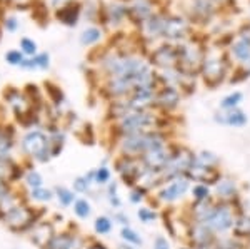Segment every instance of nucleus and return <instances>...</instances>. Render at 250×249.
Returning <instances> with one entry per match:
<instances>
[{"label": "nucleus", "instance_id": "obj_58", "mask_svg": "<svg viewBox=\"0 0 250 249\" xmlns=\"http://www.w3.org/2000/svg\"><path fill=\"white\" fill-rule=\"evenodd\" d=\"M15 2H17L19 5H27V3H29L30 0H15Z\"/></svg>", "mask_w": 250, "mask_h": 249}, {"label": "nucleus", "instance_id": "obj_45", "mask_svg": "<svg viewBox=\"0 0 250 249\" xmlns=\"http://www.w3.org/2000/svg\"><path fill=\"white\" fill-rule=\"evenodd\" d=\"M92 182H88L85 176H79V178L74 179V191L79 192V194H87L90 191Z\"/></svg>", "mask_w": 250, "mask_h": 249}, {"label": "nucleus", "instance_id": "obj_34", "mask_svg": "<svg viewBox=\"0 0 250 249\" xmlns=\"http://www.w3.org/2000/svg\"><path fill=\"white\" fill-rule=\"evenodd\" d=\"M210 198H213L210 186H207V184H192L188 201H207Z\"/></svg>", "mask_w": 250, "mask_h": 249}, {"label": "nucleus", "instance_id": "obj_27", "mask_svg": "<svg viewBox=\"0 0 250 249\" xmlns=\"http://www.w3.org/2000/svg\"><path fill=\"white\" fill-rule=\"evenodd\" d=\"M244 102V92L242 91H232L229 94H225L224 97L219 100V109L220 111H230L240 107V104Z\"/></svg>", "mask_w": 250, "mask_h": 249}, {"label": "nucleus", "instance_id": "obj_6", "mask_svg": "<svg viewBox=\"0 0 250 249\" xmlns=\"http://www.w3.org/2000/svg\"><path fill=\"white\" fill-rule=\"evenodd\" d=\"M197 34V29L188 22V19L185 17L180 12L168 10L165 15V23H164V35L162 42L173 44V45H179V44L185 42V40L192 39Z\"/></svg>", "mask_w": 250, "mask_h": 249}, {"label": "nucleus", "instance_id": "obj_25", "mask_svg": "<svg viewBox=\"0 0 250 249\" xmlns=\"http://www.w3.org/2000/svg\"><path fill=\"white\" fill-rule=\"evenodd\" d=\"M235 66H242L250 69V44L242 39H235V42L227 50Z\"/></svg>", "mask_w": 250, "mask_h": 249}, {"label": "nucleus", "instance_id": "obj_40", "mask_svg": "<svg viewBox=\"0 0 250 249\" xmlns=\"http://www.w3.org/2000/svg\"><path fill=\"white\" fill-rule=\"evenodd\" d=\"M74 214L79 219H88L92 214V206L85 198H79L74 203Z\"/></svg>", "mask_w": 250, "mask_h": 249}, {"label": "nucleus", "instance_id": "obj_19", "mask_svg": "<svg viewBox=\"0 0 250 249\" xmlns=\"http://www.w3.org/2000/svg\"><path fill=\"white\" fill-rule=\"evenodd\" d=\"M222 176H224V171L219 169V167L204 166V164H199L197 160L192 164V167L187 172V178L190 179L192 184H207L210 187L219 182Z\"/></svg>", "mask_w": 250, "mask_h": 249}, {"label": "nucleus", "instance_id": "obj_47", "mask_svg": "<svg viewBox=\"0 0 250 249\" xmlns=\"http://www.w3.org/2000/svg\"><path fill=\"white\" fill-rule=\"evenodd\" d=\"M235 34H237V39H242V40H245V42L250 44V20L242 22L240 25L235 29Z\"/></svg>", "mask_w": 250, "mask_h": 249}, {"label": "nucleus", "instance_id": "obj_1", "mask_svg": "<svg viewBox=\"0 0 250 249\" xmlns=\"http://www.w3.org/2000/svg\"><path fill=\"white\" fill-rule=\"evenodd\" d=\"M233 66L235 64H233L227 50H220L210 44L207 54H205L202 67H200L199 79L202 80V84L208 91H217L220 86L227 84Z\"/></svg>", "mask_w": 250, "mask_h": 249}, {"label": "nucleus", "instance_id": "obj_38", "mask_svg": "<svg viewBox=\"0 0 250 249\" xmlns=\"http://www.w3.org/2000/svg\"><path fill=\"white\" fill-rule=\"evenodd\" d=\"M247 80H250V69L242 67V66H233L227 84H230V86H239V84H244V82H247Z\"/></svg>", "mask_w": 250, "mask_h": 249}, {"label": "nucleus", "instance_id": "obj_49", "mask_svg": "<svg viewBox=\"0 0 250 249\" xmlns=\"http://www.w3.org/2000/svg\"><path fill=\"white\" fill-rule=\"evenodd\" d=\"M152 249H172L170 239L164 234H157L152 241Z\"/></svg>", "mask_w": 250, "mask_h": 249}, {"label": "nucleus", "instance_id": "obj_43", "mask_svg": "<svg viewBox=\"0 0 250 249\" xmlns=\"http://www.w3.org/2000/svg\"><path fill=\"white\" fill-rule=\"evenodd\" d=\"M25 184L32 189H37V187H42L43 186V178L39 171L35 169H30L29 172L25 174Z\"/></svg>", "mask_w": 250, "mask_h": 249}, {"label": "nucleus", "instance_id": "obj_3", "mask_svg": "<svg viewBox=\"0 0 250 249\" xmlns=\"http://www.w3.org/2000/svg\"><path fill=\"white\" fill-rule=\"evenodd\" d=\"M212 42V37L205 35L202 30H197V34L192 39L185 40V42L177 45L179 50V69L187 75L192 77H199L200 67L207 54V49Z\"/></svg>", "mask_w": 250, "mask_h": 249}, {"label": "nucleus", "instance_id": "obj_39", "mask_svg": "<svg viewBox=\"0 0 250 249\" xmlns=\"http://www.w3.org/2000/svg\"><path fill=\"white\" fill-rule=\"evenodd\" d=\"M45 91L48 94L50 102L54 104L55 107H60L65 102V95H63V92L59 86H55V84H52V82H45Z\"/></svg>", "mask_w": 250, "mask_h": 249}, {"label": "nucleus", "instance_id": "obj_4", "mask_svg": "<svg viewBox=\"0 0 250 249\" xmlns=\"http://www.w3.org/2000/svg\"><path fill=\"white\" fill-rule=\"evenodd\" d=\"M179 12L188 19L197 30H207L219 20L222 12L212 0H180Z\"/></svg>", "mask_w": 250, "mask_h": 249}, {"label": "nucleus", "instance_id": "obj_14", "mask_svg": "<svg viewBox=\"0 0 250 249\" xmlns=\"http://www.w3.org/2000/svg\"><path fill=\"white\" fill-rule=\"evenodd\" d=\"M167 0H127L128 22L139 29L147 19H150L157 10L164 9Z\"/></svg>", "mask_w": 250, "mask_h": 249}, {"label": "nucleus", "instance_id": "obj_12", "mask_svg": "<svg viewBox=\"0 0 250 249\" xmlns=\"http://www.w3.org/2000/svg\"><path fill=\"white\" fill-rule=\"evenodd\" d=\"M147 60L154 70L175 69L179 66V50H177V45H173V44L160 42L148 50Z\"/></svg>", "mask_w": 250, "mask_h": 249}, {"label": "nucleus", "instance_id": "obj_2", "mask_svg": "<svg viewBox=\"0 0 250 249\" xmlns=\"http://www.w3.org/2000/svg\"><path fill=\"white\" fill-rule=\"evenodd\" d=\"M175 140V136L170 131H148L139 134L125 136L117 140V152L119 156H130V158H142L147 152L170 144Z\"/></svg>", "mask_w": 250, "mask_h": 249}, {"label": "nucleus", "instance_id": "obj_15", "mask_svg": "<svg viewBox=\"0 0 250 249\" xmlns=\"http://www.w3.org/2000/svg\"><path fill=\"white\" fill-rule=\"evenodd\" d=\"M184 94L172 86H160L154 99V109L165 115H175L180 109Z\"/></svg>", "mask_w": 250, "mask_h": 249}, {"label": "nucleus", "instance_id": "obj_55", "mask_svg": "<svg viewBox=\"0 0 250 249\" xmlns=\"http://www.w3.org/2000/svg\"><path fill=\"white\" fill-rule=\"evenodd\" d=\"M5 25H7V29H9V30H15V29H17V20H15V19H7Z\"/></svg>", "mask_w": 250, "mask_h": 249}, {"label": "nucleus", "instance_id": "obj_24", "mask_svg": "<svg viewBox=\"0 0 250 249\" xmlns=\"http://www.w3.org/2000/svg\"><path fill=\"white\" fill-rule=\"evenodd\" d=\"M87 239H82L75 232L62 231L54 236V239L48 243L45 249H82Z\"/></svg>", "mask_w": 250, "mask_h": 249}, {"label": "nucleus", "instance_id": "obj_48", "mask_svg": "<svg viewBox=\"0 0 250 249\" xmlns=\"http://www.w3.org/2000/svg\"><path fill=\"white\" fill-rule=\"evenodd\" d=\"M213 3H215L217 7H219V9L224 12V14H229L230 15L232 14V9H239V7L235 5V2L237 0H212Z\"/></svg>", "mask_w": 250, "mask_h": 249}, {"label": "nucleus", "instance_id": "obj_21", "mask_svg": "<svg viewBox=\"0 0 250 249\" xmlns=\"http://www.w3.org/2000/svg\"><path fill=\"white\" fill-rule=\"evenodd\" d=\"M215 198H210L207 201H188L184 206L182 212L190 221H197V223H207L210 218L213 207H215Z\"/></svg>", "mask_w": 250, "mask_h": 249}, {"label": "nucleus", "instance_id": "obj_52", "mask_svg": "<svg viewBox=\"0 0 250 249\" xmlns=\"http://www.w3.org/2000/svg\"><path fill=\"white\" fill-rule=\"evenodd\" d=\"M82 249H108V248L97 239H88V241H85V244L82 246Z\"/></svg>", "mask_w": 250, "mask_h": 249}, {"label": "nucleus", "instance_id": "obj_30", "mask_svg": "<svg viewBox=\"0 0 250 249\" xmlns=\"http://www.w3.org/2000/svg\"><path fill=\"white\" fill-rule=\"evenodd\" d=\"M137 218L142 224L148 226V224H154L160 219V211L155 206H139L137 209Z\"/></svg>", "mask_w": 250, "mask_h": 249}, {"label": "nucleus", "instance_id": "obj_56", "mask_svg": "<svg viewBox=\"0 0 250 249\" xmlns=\"http://www.w3.org/2000/svg\"><path fill=\"white\" fill-rule=\"evenodd\" d=\"M67 2H70V0H52V3H54L57 9H59V7H62V5H65Z\"/></svg>", "mask_w": 250, "mask_h": 249}, {"label": "nucleus", "instance_id": "obj_13", "mask_svg": "<svg viewBox=\"0 0 250 249\" xmlns=\"http://www.w3.org/2000/svg\"><path fill=\"white\" fill-rule=\"evenodd\" d=\"M22 149L37 162H47L52 158L50 154V139L42 131H30L23 136Z\"/></svg>", "mask_w": 250, "mask_h": 249}, {"label": "nucleus", "instance_id": "obj_41", "mask_svg": "<svg viewBox=\"0 0 250 249\" xmlns=\"http://www.w3.org/2000/svg\"><path fill=\"white\" fill-rule=\"evenodd\" d=\"M112 182V171L110 167L102 164L95 169V184L97 186H108Z\"/></svg>", "mask_w": 250, "mask_h": 249}, {"label": "nucleus", "instance_id": "obj_50", "mask_svg": "<svg viewBox=\"0 0 250 249\" xmlns=\"http://www.w3.org/2000/svg\"><path fill=\"white\" fill-rule=\"evenodd\" d=\"M5 59H7V62L12 64V66H22V62L25 60V59H23V54L20 50H10V52H7Z\"/></svg>", "mask_w": 250, "mask_h": 249}, {"label": "nucleus", "instance_id": "obj_35", "mask_svg": "<svg viewBox=\"0 0 250 249\" xmlns=\"http://www.w3.org/2000/svg\"><path fill=\"white\" fill-rule=\"evenodd\" d=\"M150 198L152 192H148L140 186H134L128 189V203L134 204V206H142L145 201H150Z\"/></svg>", "mask_w": 250, "mask_h": 249}, {"label": "nucleus", "instance_id": "obj_57", "mask_svg": "<svg viewBox=\"0 0 250 249\" xmlns=\"http://www.w3.org/2000/svg\"><path fill=\"white\" fill-rule=\"evenodd\" d=\"M119 249H142V248H135V246H130V244H127V243H120Z\"/></svg>", "mask_w": 250, "mask_h": 249}, {"label": "nucleus", "instance_id": "obj_7", "mask_svg": "<svg viewBox=\"0 0 250 249\" xmlns=\"http://www.w3.org/2000/svg\"><path fill=\"white\" fill-rule=\"evenodd\" d=\"M182 241L192 249H213L217 246L219 236L205 223H197L187 218L182 231Z\"/></svg>", "mask_w": 250, "mask_h": 249}, {"label": "nucleus", "instance_id": "obj_31", "mask_svg": "<svg viewBox=\"0 0 250 249\" xmlns=\"http://www.w3.org/2000/svg\"><path fill=\"white\" fill-rule=\"evenodd\" d=\"M120 238H122V243H127V244H130V246H135V248L144 246L142 234L137 229H134L132 226L120 227Z\"/></svg>", "mask_w": 250, "mask_h": 249}, {"label": "nucleus", "instance_id": "obj_20", "mask_svg": "<svg viewBox=\"0 0 250 249\" xmlns=\"http://www.w3.org/2000/svg\"><path fill=\"white\" fill-rule=\"evenodd\" d=\"M213 122L222 127H232V129H242L249 124V115L242 107L230 111H220L217 109L213 112Z\"/></svg>", "mask_w": 250, "mask_h": 249}, {"label": "nucleus", "instance_id": "obj_22", "mask_svg": "<svg viewBox=\"0 0 250 249\" xmlns=\"http://www.w3.org/2000/svg\"><path fill=\"white\" fill-rule=\"evenodd\" d=\"M57 234L55 232V226L52 221H39L34 227L30 229V241L40 249H45L48 246L54 236Z\"/></svg>", "mask_w": 250, "mask_h": 249}, {"label": "nucleus", "instance_id": "obj_44", "mask_svg": "<svg viewBox=\"0 0 250 249\" xmlns=\"http://www.w3.org/2000/svg\"><path fill=\"white\" fill-rule=\"evenodd\" d=\"M32 17L37 20L39 23L45 25V22L48 20V9H47L45 5H43L42 2H37L34 5V12H32Z\"/></svg>", "mask_w": 250, "mask_h": 249}, {"label": "nucleus", "instance_id": "obj_26", "mask_svg": "<svg viewBox=\"0 0 250 249\" xmlns=\"http://www.w3.org/2000/svg\"><path fill=\"white\" fill-rule=\"evenodd\" d=\"M230 234L233 238L250 244V211H244L237 214L235 224H233V229Z\"/></svg>", "mask_w": 250, "mask_h": 249}, {"label": "nucleus", "instance_id": "obj_59", "mask_svg": "<svg viewBox=\"0 0 250 249\" xmlns=\"http://www.w3.org/2000/svg\"><path fill=\"white\" fill-rule=\"evenodd\" d=\"M177 249H192V248H190V246H187V244L184 243L182 246H179V248H177Z\"/></svg>", "mask_w": 250, "mask_h": 249}, {"label": "nucleus", "instance_id": "obj_9", "mask_svg": "<svg viewBox=\"0 0 250 249\" xmlns=\"http://www.w3.org/2000/svg\"><path fill=\"white\" fill-rule=\"evenodd\" d=\"M170 10L167 5L164 9L157 10L150 19H147L142 25L137 29V39L140 40V44L144 45V49L148 50L152 47H155L157 44L162 42V35H164V23H165V15Z\"/></svg>", "mask_w": 250, "mask_h": 249}, {"label": "nucleus", "instance_id": "obj_5", "mask_svg": "<svg viewBox=\"0 0 250 249\" xmlns=\"http://www.w3.org/2000/svg\"><path fill=\"white\" fill-rule=\"evenodd\" d=\"M192 182L187 176L172 179L168 182L162 184L150 198V203L154 204L157 209H165V207H173L177 204L184 203L190 194Z\"/></svg>", "mask_w": 250, "mask_h": 249}, {"label": "nucleus", "instance_id": "obj_36", "mask_svg": "<svg viewBox=\"0 0 250 249\" xmlns=\"http://www.w3.org/2000/svg\"><path fill=\"white\" fill-rule=\"evenodd\" d=\"M54 192H55V198L59 199L60 206H63V207L74 206V203L77 201V198H75V191L68 189L65 186H57L54 189Z\"/></svg>", "mask_w": 250, "mask_h": 249}, {"label": "nucleus", "instance_id": "obj_54", "mask_svg": "<svg viewBox=\"0 0 250 249\" xmlns=\"http://www.w3.org/2000/svg\"><path fill=\"white\" fill-rule=\"evenodd\" d=\"M9 187H7V184L3 182V181H0V201H2L5 196H9Z\"/></svg>", "mask_w": 250, "mask_h": 249}, {"label": "nucleus", "instance_id": "obj_33", "mask_svg": "<svg viewBox=\"0 0 250 249\" xmlns=\"http://www.w3.org/2000/svg\"><path fill=\"white\" fill-rule=\"evenodd\" d=\"M19 178V169L15 164H12L10 159H0V181L9 182Z\"/></svg>", "mask_w": 250, "mask_h": 249}, {"label": "nucleus", "instance_id": "obj_42", "mask_svg": "<svg viewBox=\"0 0 250 249\" xmlns=\"http://www.w3.org/2000/svg\"><path fill=\"white\" fill-rule=\"evenodd\" d=\"M30 198L34 201H37V203H48V201H52L55 198V192L42 186V187H37V189H32Z\"/></svg>", "mask_w": 250, "mask_h": 249}, {"label": "nucleus", "instance_id": "obj_8", "mask_svg": "<svg viewBox=\"0 0 250 249\" xmlns=\"http://www.w3.org/2000/svg\"><path fill=\"white\" fill-rule=\"evenodd\" d=\"M195 154L197 152H193L188 146H185L182 142H177V147H175V151H173L170 162L160 171L164 184L172 179L187 176L188 169H190L192 164L195 162Z\"/></svg>", "mask_w": 250, "mask_h": 249}, {"label": "nucleus", "instance_id": "obj_51", "mask_svg": "<svg viewBox=\"0 0 250 249\" xmlns=\"http://www.w3.org/2000/svg\"><path fill=\"white\" fill-rule=\"evenodd\" d=\"M114 223H117V224H120L122 227H125V226H130V218H128V214L127 212H124V211H120V209H117L115 212H114Z\"/></svg>", "mask_w": 250, "mask_h": 249}, {"label": "nucleus", "instance_id": "obj_16", "mask_svg": "<svg viewBox=\"0 0 250 249\" xmlns=\"http://www.w3.org/2000/svg\"><path fill=\"white\" fill-rule=\"evenodd\" d=\"M3 221H5L7 227H10L12 231H17V232L32 229V227L39 223L35 211L30 209V207H27L25 204L15 206L14 209L3 218Z\"/></svg>", "mask_w": 250, "mask_h": 249}, {"label": "nucleus", "instance_id": "obj_46", "mask_svg": "<svg viewBox=\"0 0 250 249\" xmlns=\"http://www.w3.org/2000/svg\"><path fill=\"white\" fill-rule=\"evenodd\" d=\"M20 49H22L23 55H29V57H34L37 55V44L30 39H22L20 40Z\"/></svg>", "mask_w": 250, "mask_h": 249}, {"label": "nucleus", "instance_id": "obj_53", "mask_svg": "<svg viewBox=\"0 0 250 249\" xmlns=\"http://www.w3.org/2000/svg\"><path fill=\"white\" fill-rule=\"evenodd\" d=\"M107 199L114 209H120V207H122V199H120L119 192H117V194H107Z\"/></svg>", "mask_w": 250, "mask_h": 249}, {"label": "nucleus", "instance_id": "obj_17", "mask_svg": "<svg viewBox=\"0 0 250 249\" xmlns=\"http://www.w3.org/2000/svg\"><path fill=\"white\" fill-rule=\"evenodd\" d=\"M212 192H213V198H215V201H220V203L235 204L240 198H244V196H242L240 182L233 178V176L225 174V172H224V176H222V179L219 181V182L212 187Z\"/></svg>", "mask_w": 250, "mask_h": 249}, {"label": "nucleus", "instance_id": "obj_23", "mask_svg": "<svg viewBox=\"0 0 250 249\" xmlns=\"http://www.w3.org/2000/svg\"><path fill=\"white\" fill-rule=\"evenodd\" d=\"M80 15H82V3H80L79 0H70L65 5L59 7V9L55 10V19L67 27L77 25Z\"/></svg>", "mask_w": 250, "mask_h": 249}, {"label": "nucleus", "instance_id": "obj_37", "mask_svg": "<svg viewBox=\"0 0 250 249\" xmlns=\"http://www.w3.org/2000/svg\"><path fill=\"white\" fill-rule=\"evenodd\" d=\"M114 229V219L108 216H99L94 221V231L97 236H107Z\"/></svg>", "mask_w": 250, "mask_h": 249}, {"label": "nucleus", "instance_id": "obj_11", "mask_svg": "<svg viewBox=\"0 0 250 249\" xmlns=\"http://www.w3.org/2000/svg\"><path fill=\"white\" fill-rule=\"evenodd\" d=\"M114 169L119 174L120 181L125 187H134L139 184V179L145 171V166L140 158H130V156H117L114 159Z\"/></svg>", "mask_w": 250, "mask_h": 249}, {"label": "nucleus", "instance_id": "obj_29", "mask_svg": "<svg viewBox=\"0 0 250 249\" xmlns=\"http://www.w3.org/2000/svg\"><path fill=\"white\" fill-rule=\"evenodd\" d=\"M104 37V30L99 29V27H87L85 30L80 34V44L83 47H92L95 44H99Z\"/></svg>", "mask_w": 250, "mask_h": 249}, {"label": "nucleus", "instance_id": "obj_32", "mask_svg": "<svg viewBox=\"0 0 250 249\" xmlns=\"http://www.w3.org/2000/svg\"><path fill=\"white\" fill-rule=\"evenodd\" d=\"M213 249H250V244L233 238L232 234H227L220 236L219 241H217V246Z\"/></svg>", "mask_w": 250, "mask_h": 249}, {"label": "nucleus", "instance_id": "obj_10", "mask_svg": "<svg viewBox=\"0 0 250 249\" xmlns=\"http://www.w3.org/2000/svg\"><path fill=\"white\" fill-rule=\"evenodd\" d=\"M237 209L235 206L230 203H220L217 201L215 203V207H213L210 218L207 219V226L215 232L217 236H227L230 234L232 229H233V224H235V219H237Z\"/></svg>", "mask_w": 250, "mask_h": 249}, {"label": "nucleus", "instance_id": "obj_28", "mask_svg": "<svg viewBox=\"0 0 250 249\" xmlns=\"http://www.w3.org/2000/svg\"><path fill=\"white\" fill-rule=\"evenodd\" d=\"M195 160L199 164H204V166H208V167H219L222 169V159L217 152L213 151H208V149H202L195 154Z\"/></svg>", "mask_w": 250, "mask_h": 249}, {"label": "nucleus", "instance_id": "obj_18", "mask_svg": "<svg viewBox=\"0 0 250 249\" xmlns=\"http://www.w3.org/2000/svg\"><path fill=\"white\" fill-rule=\"evenodd\" d=\"M177 142L179 140H172L170 144L167 146H162V147H157V149L147 152L145 156H142V162L147 169H154V171H162L168 162H170L172 156H173V151L177 147Z\"/></svg>", "mask_w": 250, "mask_h": 249}]
</instances>
